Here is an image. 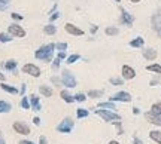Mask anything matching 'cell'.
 Here are the masks:
<instances>
[{"label":"cell","instance_id":"6da1fadb","mask_svg":"<svg viewBox=\"0 0 161 144\" xmlns=\"http://www.w3.org/2000/svg\"><path fill=\"white\" fill-rule=\"evenodd\" d=\"M54 49H55V45L54 43H49V45H45L40 49L35 52V57L40 61H45V63H49L52 59V54H54Z\"/></svg>","mask_w":161,"mask_h":144},{"label":"cell","instance_id":"7a4b0ae2","mask_svg":"<svg viewBox=\"0 0 161 144\" xmlns=\"http://www.w3.org/2000/svg\"><path fill=\"white\" fill-rule=\"evenodd\" d=\"M96 115L100 116L102 119H103L104 122H118L121 121V116L119 115H116V113H114V111H110V110H97L96 111Z\"/></svg>","mask_w":161,"mask_h":144},{"label":"cell","instance_id":"3957f363","mask_svg":"<svg viewBox=\"0 0 161 144\" xmlns=\"http://www.w3.org/2000/svg\"><path fill=\"white\" fill-rule=\"evenodd\" d=\"M61 82H63V85H66L67 88L76 86V79H75V76L72 75L70 70H63V73H61Z\"/></svg>","mask_w":161,"mask_h":144},{"label":"cell","instance_id":"277c9868","mask_svg":"<svg viewBox=\"0 0 161 144\" xmlns=\"http://www.w3.org/2000/svg\"><path fill=\"white\" fill-rule=\"evenodd\" d=\"M73 125H75V122L72 121L70 117H66V119H63L61 123L57 126V131L58 132H61V134H67L73 129Z\"/></svg>","mask_w":161,"mask_h":144},{"label":"cell","instance_id":"5b68a950","mask_svg":"<svg viewBox=\"0 0 161 144\" xmlns=\"http://www.w3.org/2000/svg\"><path fill=\"white\" fill-rule=\"evenodd\" d=\"M8 34H11L12 37H24L25 36V30L18 25V24H11L8 27Z\"/></svg>","mask_w":161,"mask_h":144},{"label":"cell","instance_id":"8992f818","mask_svg":"<svg viewBox=\"0 0 161 144\" xmlns=\"http://www.w3.org/2000/svg\"><path fill=\"white\" fill-rule=\"evenodd\" d=\"M23 73L29 76H33V77H39L40 76V69L35 64H25L23 65Z\"/></svg>","mask_w":161,"mask_h":144},{"label":"cell","instance_id":"52a82bcc","mask_svg":"<svg viewBox=\"0 0 161 144\" xmlns=\"http://www.w3.org/2000/svg\"><path fill=\"white\" fill-rule=\"evenodd\" d=\"M110 101L112 103H115V101H121V103H130L131 101V95L125 91H119V92H116L114 97H110Z\"/></svg>","mask_w":161,"mask_h":144},{"label":"cell","instance_id":"ba28073f","mask_svg":"<svg viewBox=\"0 0 161 144\" xmlns=\"http://www.w3.org/2000/svg\"><path fill=\"white\" fill-rule=\"evenodd\" d=\"M12 128H14V131L18 134H21V135H29L30 134V128L25 125V123H23V122H15L14 125H12Z\"/></svg>","mask_w":161,"mask_h":144},{"label":"cell","instance_id":"9c48e42d","mask_svg":"<svg viewBox=\"0 0 161 144\" xmlns=\"http://www.w3.org/2000/svg\"><path fill=\"white\" fill-rule=\"evenodd\" d=\"M136 77V71L133 67L130 65H122V79H125V80H131Z\"/></svg>","mask_w":161,"mask_h":144},{"label":"cell","instance_id":"30bf717a","mask_svg":"<svg viewBox=\"0 0 161 144\" xmlns=\"http://www.w3.org/2000/svg\"><path fill=\"white\" fill-rule=\"evenodd\" d=\"M121 23L125 24V25H128V27H131L133 23H134V18H133L131 13H128V12L125 11V9H121Z\"/></svg>","mask_w":161,"mask_h":144},{"label":"cell","instance_id":"8fae6325","mask_svg":"<svg viewBox=\"0 0 161 144\" xmlns=\"http://www.w3.org/2000/svg\"><path fill=\"white\" fill-rule=\"evenodd\" d=\"M64 30L69 33V34H72V36H82L84 34V31L80 28H78L76 25H73V24H70V23H67L66 25H64Z\"/></svg>","mask_w":161,"mask_h":144},{"label":"cell","instance_id":"7c38bea8","mask_svg":"<svg viewBox=\"0 0 161 144\" xmlns=\"http://www.w3.org/2000/svg\"><path fill=\"white\" fill-rule=\"evenodd\" d=\"M151 21H152V28L155 30L157 33H161V13H154Z\"/></svg>","mask_w":161,"mask_h":144},{"label":"cell","instance_id":"4fadbf2b","mask_svg":"<svg viewBox=\"0 0 161 144\" xmlns=\"http://www.w3.org/2000/svg\"><path fill=\"white\" fill-rule=\"evenodd\" d=\"M143 57L146 58L148 61H154L157 58V51L152 49V48H146V49H143Z\"/></svg>","mask_w":161,"mask_h":144},{"label":"cell","instance_id":"5bb4252c","mask_svg":"<svg viewBox=\"0 0 161 144\" xmlns=\"http://www.w3.org/2000/svg\"><path fill=\"white\" fill-rule=\"evenodd\" d=\"M146 121L154 123V125H158L161 126V115H151V113H146Z\"/></svg>","mask_w":161,"mask_h":144},{"label":"cell","instance_id":"9a60e30c","mask_svg":"<svg viewBox=\"0 0 161 144\" xmlns=\"http://www.w3.org/2000/svg\"><path fill=\"white\" fill-rule=\"evenodd\" d=\"M30 109H33L35 111H39L42 107H40V101L39 98L36 97V95H31L30 97Z\"/></svg>","mask_w":161,"mask_h":144},{"label":"cell","instance_id":"2e32d148","mask_svg":"<svg viewBox=\"0 0 161 144\" xmlns=\"http://www.w3.org/2000/svg\"><path fill=\"white\" fill-rule=\"evenodd\" d=\"M39 92L43 95V97H52V89L46 85H40L39 86Z\"/></svg>","mask_w":161,"mask_h":144},{"label":"cell","instance_id":"e0dca14e","mask_svg":"<svg viewBox=\"0 0 161 144\" xmlns=\"http://www.w3.org/2000/svg\"><path fill=\"white\" fill-rule=\"evenodd\" d=\"M60 97L63 98V101H66V103H73V101H75V97L70 95L67 91H61V92H60Z\"/></svg>","mask_w":161,"mask_h":144},{"label":"cell","instance_id":"ac0fdd59","mask_svg":"<svg viewBox=\"0 0 161 144\" xmlns=\"http://www.w3.org/2000/svg\"><path fill=\"white\" fill-rule=\"evenodd\" d=\"M43 33H45V34H48V36L55 34V33H57V27H55V25H52V24L45 25V27H43Z\"/></svg>","mask_w":161,"mask_h":144},{"label":"cell","instance_id":"d6986e66","mask_svg":"<svg viewBox=\"0 0 161 144\" xmlns=\"http://www.w3.org/2000/svg\"><path fill=\"white\" fill-rule=\"evenodd\" d=\"M5 69L8 70V71H15V70H17V61H15V59H9V61H6Z\"/></svg>","mask_w":161,"mask_h":144},{"label":"cell","instance_id":"ffe728a7","mask_svg":"<svg viewBox=\"0 0 161 144\" xmlns=\"http://www.w3.org/2000/svg\"><path fill=\"white\" fill-rule=\"evenodd\" d=\"M12 105L8 101H0V113H9Z\"/></svg>","mask_w":161,"mask_h":144},{"label":"cell","instance_id":"44dd1931","mask_svg":"<svg viewBox=\"0 0 161 144\" xmlns=\"http://www.w3.org/2000/svg\"><path fill=\"white\" fill-rule=\"evenodd\" d=\"M0 88H2L3 91H6V92H9V94H18V89H17V88H15V86H11V85H6V83H3V82H2Z\"/></svg>","mask_w":161,"mask_h":144},{"label":"cell","instance_id":"7402d4cb","mask_svg":"<svg viewBox=\"0 0 161 144\" xmlns=\"http://www.w3.org/2000/svg\"><path fill=\"white\" fill-rule=\"evenodd\" d=\"M143 43H145L143 37H136L134 40L130 42V46H131V48H142V46H143Z\"/></svg>","mask_w":161,"mask_h":144},{"label":"cell","instance_id":"603a6c76","mask_svg":"<svg viewBox=\"0 0 161 144\" xmlns=\"http://www.w3.org/2000/svg\"><path fill=\"white\" fill-rule=\"evenodd\" d=\"M146 70H148V71H151V73L161 75V65H160V64H151V65H148V67H146Z\"/></svg>","mask_w":161,"mask_h":144},{"label":"cell","instance_id":"cb8c5ba5","mask_svg":"<svg viewBox=\"0 0 161 144\" xmlns=\"http://www.w3.org/2000/svg\"><path fill=\"white\" fill-rule=\"evenodd\" d=\"M149 137H151V140H154L155 143L161 144V131H151Z\"/></svg>","mask_w":161,"mask_h":144},{"label":"cell","instance_id":"d4e9b609","mask_svg":"<svg viewBox=\"0 0 161 144\" xmlns=\"http://www.w3.org/2000/svg\"><path fill=\"white\" fill-rule=\"evenodd\" d=\"M149 113H151V115H161V101H160V103L152 104Z\"/></svg>","mask_w":161,"mask_h":144},{"label":"cell","instance_id":"484cf974","mask_svg":"<svg viewBox=\"0 0 161 144\" xmlns=\"http://www.w3.org/2000/svg\"><path fill=\"white\" fill-rule=\"evenodd\" d=\"M98 107L100 109H104V110H112V109H116L115 104L112 103V101H109V103H100L98 104Z\"/></svg>","mask_w":161,"mask_h":144},{"label":"cell","instance_id":"4316f807","mask_svg":"<svg viewBox=\"0 0 161 144\" xmlns=\"http://www.w3.org/2000/svg\"><path fill=\"white\" fill-rule=\"evenodd\" d=\"M88 97H91V98H100V97H103V91H96V89H91V91L88 92Z\"/></svg>","mask_w":161,"mask_h":144},{"label":"cell","instance_id":"83f0119b","mask_svg":"<svg viewBox=\"0 0 161 144\" xmlns=\"http://www.w3.org/2000/svg\"><path fill=\"white\" fill-rule=\"evenodd\" d=\"M90 115V111H88V110L86 109H78L76 110V116H78V117H86V116Z\"/></svg>","mask_w":161,"mask_h":144},{"label":"cell","instance_id":"f1b7e54d","mask_svg":"<svg viewBox=\"0 0 161 144\" xmlns=\"http://www.w3.org/2000/svg\"><path fill=\"white\" fill-rule=\"evenodd\" d=\"M118 33H119V30L116 28V27H108L106 28V34L108 36H116Z\"/></svg>","mask_w":161,"mask_h":144},{"label":"cell","instance_id":"f546056e","mask_svg":"<svg viewBox=\"0 0 161 144\" xmlns=\"http://www.w3.org/2000/svg\"><path fill=\"white\" fill-rule=\"evenodd\" d=\"M110 83L115 85V86H121V85H124V80L119 77H110Z\"/></svg>","mask_w":161,"mask_h":144},{"label":"cell","instance_id":"4dcf8cb0","mask_svg":"<svg viewBox=\"0 0 161 144\" xmlns=\"http://www.w3.org/2000/svg\"><path fill=\"white\" fill-rule=\"evenodd\" d=\"M21 107H23L24 110L30 109V100L27 97H23V100H21Z\"/></svg>","mask_w":161,"mask_h":144},{"label":"cell","instance_id":"1f68e13d","mask_svg":"<svg viewBox=\"0 0 161 144\" xmlns=\"http://www.w3.org/2000/svg\"><path fill=\"white\" fill-rule=\"evenodd\" d=\"M12 37L11 34H6V33H0V42L2 43H6V42H11Z\"/></svg>","mask_w":161,"mask_h":144},{"label":"cell","instance_id":"d6a6232c","mask_svg":"<svg viewBox=\"0 0 161 144\" xmlns=\"http://www.w3.org/2000/svg\"><path fill=\"white\" fill-rule=\"evenodd\" d=\"M73 97H75V101H79V103H84V101H85L86 100V95L85 94H76V95H73Z\"/></svg>","mask_w":161,"mask_h":144},{"label":"cell","instance_id":"836d02e7","mask_svg":"<svg viewBox=\"0 0 161 144\" xmlns=\"http://www.w3.org/2000/svg\"><path fill=\"white\" fill-rule=\"evenodd\" d=\"M66 59H67V61H66L67 64H73V63H76V61L79 59V55H76V54H75V55H70V57H67Z\"/></svg>","mask_w":161,"mask_h":144},{"label":"cell","instance_id":"e575fe53","mask_svg":"<svg viewBox=\"0 0 161 144\" xmlns=\"http://www.w3.org/2000/svg\"><path fill=\"white\" fill-rule=\"evenodd\" d=\"M9 6V0H0V11H6Z\"/></svg>","mask_w":161,"mask_h":144},{"label":"cell","instance_id":"d590c367","mask_svg":"<svg viewBox=\"0 0 161 144\" xmlns=\"http://www.w3.org/2000/svg\"><path fill=\"white\" fill-rule=\"evenodd\" d=\"M55 49L64 51V49H67V43H55Z\"/></svg>","mask_w":161,"mask_h":144},{"label":"cell","instance_id":"8d00e7d4","mask_svg":"<svg viewBox=\"0 0 161 144\" xmlns=\"http://www.w3.org/2000/svg\"><path fill=\"white\" fill-rule=\"evenodd\" d=\"M60 61H61L60 58H55V59H54V63H52V69H55V70H57L58 67H60Z\"/></svg>","mask_w":161,"mask_h":144},{"label":"cell","instance_id":"74e56055","mask_svg":"<svg viewBox=\"0 0 161 144\" xmlns=\"http://www.w3.org/2000/svg\"><path fill=\"white\" fill-rule=\"evenodd\" d=\"M52 83H54L55 86H60L63 82H61V79H58V77H52Z\"/></svg>","mask_w":161,"mask_h":144},{"label":"cell","instance_id":"f35d334b","mask_svg":"<svg viewBox=\"0 0 161 144\" xmlns=\"http://www.w3.org/2000/svg\"><path fill=\"white\" fill-rule=\"evenodd\" d=\"M11 17H12V19H17V21H21V19H23V17H21L19 13H15V12L11 13Z\"/></svg>","mask_w":161,"mask_h":144},{"label":"cell","instance_id":"ab89813d","mask_svg":"<svg viewBox=\"0 0 161 144\" xmlns=\"http://www.w3.org/2000/svg\"><path fill=\"white\" fill-rule=\"evenodd\" d=\"M57 58H60V59H66V54H64V51H60V52H58Z\"/></svg>","mask_w":161,"mask_h":144},{"label":"cell","instance_id":"60d3db41","mask_svg":"<svg viewBox=\"0 0 161 144\" xmlns=\"http://www.w3.org/2000/svg\"><path fill=\"white\" fill-rule=\"evenodd\" d=\"M60 17V13H58V12H55V13H54V15H51V18H49V21H55V19H57V18Z\"/></svg>","mask_w":161,"mask_h":144},{"label":"cell","instance_id":"b9f144b4","mask_svg":"<svg viewBox=\"0 0 161 144\" xmlns=\"http://www.w3.org/2000/svg\"><path fill=\"white\" fill-rule=\"evenodd\" d=\"M19 144H35V143L30 141V140H23V141H19Z\"/></svg>","mask_w":161,"mask_h":144},{"label":"cell","instance_id":"7bdbcfd3","mask_svg":"<svg viewBox=\"0 0 161 144\" xmlns=\"http://www.w3.org/2000/svg\"><path fill=\"white\" fill-rule=\"evenodd\" d=\"M160 79H155V80H151V85H152V86H155V85H158V83H160Z\"/></svg>","mask_w":161,"mask_h":144},{"label":"cell","instance_id":"ee69618b","mask_svg":"<svg viewBox=\"0 0 161 144\" xmlns=\"http://www.w3.org/2000/svg\"><path fill=\"white\" fill-rule=\"evenodd\" d=\"M39 144H46V138L43 137V135H42V137L39 138Z\"/></svg>","mask_w":161,"mask_h":144},{"label":"cell","instance_id":"f6af8a7d","mask_svg":"<svg viewBox=\"0 0 161 144\" xmlns=\"http://www.w3.org/2000/svg\"><path fill=\"white\" fill-rule=\"evenodd\" d=\"M33 123L39 126V125H40V119H39V117H35V119H33Z\"/></svg>","mask_w":161,"mask_h":144},{"label":"cell","instance_id":"bcb514c9","mask_svg":"<svg viewBox=\"0 0 161 144\" xmlns=\"http://www.w3.org/2000/svg\"><path fill=\"white\" fill-rule=\"evenodd\" d=\"M133 144H143V141H142V140H139V138H134Z\"/></svg>","mask_w":161,"mask_h":144},{"label":"cell","instance_id":"7dc6e473","mask_svg":"<svg viewBox=\"0 0 161 144\" xmlns=\"http://www.w3.org/2000/svg\"><path fill=\"white\" fill-rule=\"evenodd\" d=\"M0 144H6V141H5V138H3L2 132H0Z\"/></svg>","mask_w":161,"mask_h":144},{"label":"cell","instance_id":"c3c4849f","mask_svg":"<svg viewBox=\"0 0 161 144\" xmlns=\"http://www.w3.org/2000/svg\"><path fill=\"white\" fill-rule=\"evenodd\" d=\"M133 113H134V115H139V113H140V110H139L137 107H134V109H133Z\"/></svg>","mask_w":161,"mask_h":144},{"label":"cell","instance_id":"681fc988","mask_svg":"<svg viewBox=\"0 0 161 144\" xmlns=\"http://www.w3.org/2000/svg\"><path fill=\"white\" fill-rule=\"evenodd\" d=\"M0 82H5V75L3 73H0Z\"/></svg>","mask_w":161,"mask_h":144},{"label":"cell","instance_id":"f907efd6","mask_svg":"<svg viewBox=\"0 0 161 144\" xmlns=\"http://www.w3.org/2000/svg\"><path fill=\"white\" fill-rule=\"evenodd\" d=\"M96 31H97V27L94 25V27H92V28H91V33H96Z\"/></svg>","mask_w":161,"mask_h":144},{"label":"cell","instance_id":"816d5d0a","mask_svg":"<svg viewBox=\"0 0 161 144\" xmlns=\"http://www.w3.org/2000/svg\"><path fill=\"white\" fill-rule=\"evenodd\" d=\"M24 91H25V85H23V86H21V94H24Z\"/></svg>","mask_w":161,"mask_h":144},{"label":"cell","instance_id":"f5cc1de1","mask_svg":"<svg viewBox=\"0 0 161 144\" xmlns=\"http://www.w3.org/2000/svg\"><path fill=\"white\" fill-rule=\"evenodd\" d=\"M109 144H119V143H118V141H115V140H112V141H110Z\"/></svg>","mask_w":161,"mask_h":144},{"label":"cell","instance_id":"db71d44e","mask_svg":"<svg viewBox=\"0 0 161 144\" xmlns=\"http://www.w3.org/2000/svg\"><path fill=\"white\" fill-rule=\"evenodd\" d=\"M130 2H131V3H139L140 0H130Z\"/></svg>","mask_w":161,"mask_h":144},{"label":"cell","instance_id":"11a10c76","mask_svg":"<svg viewBox=\"0 0 161 144\" xmlns=\"http://www.w3.org/2000/svg\"><path fill=\"white\" fill-rule=\"evenodd\" d=\"M115 2H121V0H115Z\"/></svg>","mask_w":161,"mask_h":144}]
</instances>
